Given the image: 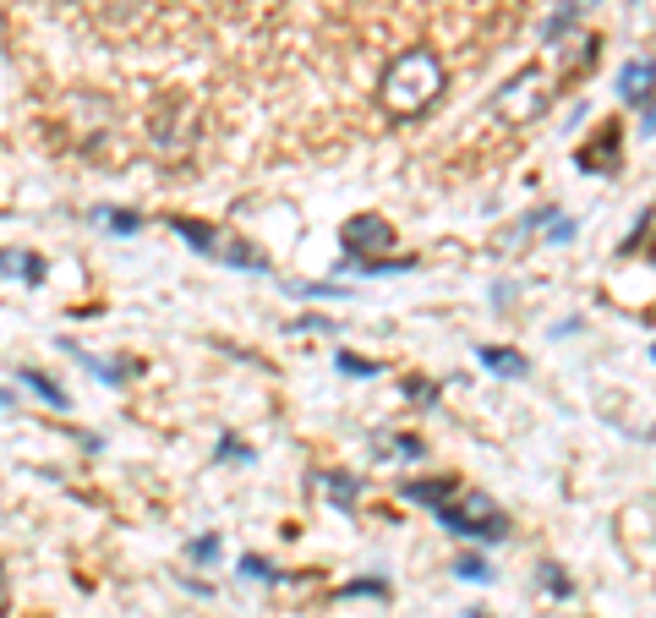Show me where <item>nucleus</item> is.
Wrapping results in <instances>:
<instances>
[{"label": "nucleus", "mask_w": 656, "mask_h": 618, "mask_svg": "<svg viewBox=\"0 0 656 618\" xmlns=\"http://www.w3.org/2000/svg\"><path fill=\"white\" fill-rule=\"evenodd\" d=\"M0 613H6V580H0Z\"/></svg>", "instance_id": "25"}, {"label": "nucleus", "mask_w": 656, "mask_h": 618, "mask_svg": "<svg viewBox=\"0 0 656 618\" xmlns=\"http://www.w3.org/2000/svg\"><path fill=\"white\" fill-rule=\"evenodd\" d=\"M334 367L350 372V378H378V361H356V356H345V351L334 356Z\"/></svg>", "instance_id": "17"}, {"label": "nucleus", "mask_w": 656, "mask_h": 618, "mask_svg": "<svg viewBox=\"0 0 656 618\" xmlns=\"http://www.w3.org/2000/svg\"><path fill=\"white\" fill-rule=\"evenodd\" d=\"M394 454H405V460H421V454H427V443H421L416 433H400V443H394Z\"/></svg>", "instance_id": "21"}, {"label": "nucleus", "mask_w": 656, "mask_h": 618, "mask_svg": "<svg viewBox=\"0 0 656 618\" xmlns=\"http://www.w3.org/2000/svg\"><path fill=\"white\" fill-rule=\"evenodd\" d=\"M148 137H154L159 154H181L186 143H192V110H186L181 99H170L164 110H154V121H148Z\"/></svg>", "instance_id": "5"}, {"label": "nucleus", "mask_w": 656, "mask_h": 618, "mask_svg": "<svg viewBox=\"0 0 656 618\" xmlns=\"http://www.w3.org/2000/svg\"><path fill=\"white\" fill-rule=\"evenodd\" d=\"M400 493L410 498V504H421V509H443L454 493H460V482H454V476H427V482H405Z\"/></svg>", "instance_id": "7"}, {"label": "nucleus", "mask_w": 656, "mask_h": 618, "mask_svg": "<svg viewBox=\"0 0 656 618\" xmlns=\"http://www.w3.org/2000/svg\"><path fill=\"white\" fill-rule=\"evenodd\" d=\"M482 367L498 372V378H531V361H525L520 351H503V345H482Z\"/></svg>", "instance_id": "9"}, {"label": "nucleus", "mask_w": 656, "mask_h": 618, "mask_svg": "<svg viewBox=\"0 0 656 618\" xmlns=\"http://www.w3.org/2000/svg\"><path fill=\"white\" fill-rule=\"evenodd\" d=\"M651 93H656V61L640 55V61H629L624 72H618V99L624 104H646Z\"/></svg>", "instance_id": "6"}, {"label": "nucleus", "mask_w": 656, "mask_h": 618, "mask_svg": "<svg viewBox=\"0 0 656 618\" xmlns=\"http://www.w3.org/2000/svg\"><path fill=\"white\" fill-rule=\"evenodd\" d=\"M318 482H323V498H334L339 509H350L356 504V493H361V482L350 471H328V476H318Z\"/></svg>", "instance_id": "11"}, {"label": "nucleus", "mask_w": 656, "mask_h": 618, "mask_svg": "<svg viewBox=\"0 0 656 618\" xmlns=\"http://www.w3.org/2000/svg\"><path fill=\"white\" fill-rule=\"evenodd\" d=\"M339 241H345V263H372L394 247V230H389V219H378V214H356V219H345Z\"/></svg>", "instance_id": "3"}, {"label": "nucleus", "mask_w": 656, "mask_h": 618, "mask_svg": "<svg viewBox=\"0 0 656 618\" xmlns=\"http://www.w3.org/2000/svg\"><path fill=\"white\" fill-rule=\"evenodd\" d=\"M22 383H28V389H33V394H39V400H44V405H66V394H61V389H55V383H50V378H44V372H33V367H28V372H22Z\"/></svg>", "instance_id": "16"}, {"label": "nucleus", "mask_w": 656, "mask_h": 618, "mask_svg": "<svg viewBox=\"0 0 656 618\" xmlns=\"http://www.w3.org/2000/svg\"><path fill=\"white\" fill-rule=\"evenodd\" d=\"M438 526L454 531V536H471V542H503V536H509V515H503L487 493L465 487V493H454L449 504L438 509Z\"/></svg>", "instance_id": "2"}, {"label": "nucleus", "mask_w": 656, "mask_h": 618, "mask_svg": "<svg viewBox=\"0 0 656 618\" xmlns=\"http://www.w3.org/2000/svg\"><path fill=\"white\" fill-rule=\"evenodd\" d=\"M591 6H596V0H591ZM580 11H585V0H564V6H558L553 17H547L542 39H547V44H558V39H564V33L574 28V17H580Z\"/></svg>", "instance_id": "13"}, {"label": "nucleus", "mask_w": 656, "mask_h": 618, "mask_svg": "<svg viewBox=\"0 0 656 618\" xmlns=\"http://www.w3.org/2000/svg\"><path fill=\"white\" fill-rule=\"evenodd\" d=\"M613 165H618V132L607 126L596 148H580V170H591V176H596V170H613Z\"/></svg>", "instance_id": "10"}, {"label": "nucleus", "mask_w": 656, "mask_h": 618, "mask_svg": "<svg viewBox=\"0 0 656 618\" xmlns=\"http://www.w3.org/2000/svg\"><path fill=\"white\" fill-rule=\"evenodd\" d=\"M454 575L471 580V586H482V580H492V569H487L482 553H465V558H454Z\"/></svg>", "instance_id": "15"}, {"label": "nucleus", "mask_w": 656, "mask_h": 618, "mask_svg": "<svg viewBox=\"0 0 656 618\" xmlns=\"http://www.w3.org/2000/svg\"><path fill=\"white\" fill-rule=\"evenodd\" d=\"M241 575H252V580H279V569L268 564V558H257V553H246L241 558Z\"/></svg>", "instance_id": "19"}, {"label": "nucleus", "mask_w": 656, "mask_h": 618, "mask_svg": "<svg viewBox=\"0 0 656 618\" xmlns=\"http://www.w3.org/2000/svg\"><path fill=\"white\" fill-rule=\"evenodd\" d=\"M192 558H197V564H214V558H219V536H203V542H192Z\"/></svg>", "instance_id": "22"}, {"label": "nucleus", "mask_w": 656, "mask_h": 618, "mask_svg": "<svg viewBox=\"0 0 656 618\" xmlns=\"http://www.w3.org/2000/svg\"><path fill=\"white\" fill-rule=\"evenodd\" d=\"M170 230L186 241V247L203 252V258H219V241H225V230H208V225H197V219H170Z\"/></svg>", "instance_id": "8"}, {"label": "nucleus", "mask_w": 656, "mask_h": 618, "mask_svg": "<svg viewBox=\"0 0 656 618\" xmlns=\"http://www.w3.org/2000/svg\"><path fill=\"white\" fill-rule=\"evenodd\" d=\"M542 586L553 591V597H569V580H564V569L558 564H542Z\"/></svg>", "instance_id": "20"}, {"label": "nucleus", "mask_w": 656, "mask_h": 618, "mask_svg": "<svg viewBox=\"0 0 656 618\" xmlns=\"http://www.w3.org/2000/svg\"><path fill=\"white\" fill-rule=\"evenodd\" d=\"M0 274H11V279H28V285H39V279H44V263L33 258V252H0Z\"/></svg>", "instance_id": "12"}, {"label": "nucleus", "mask_w": 656, "mask_h": 618, "mask_svg": "<svg viewBox=\"0 0 656 618\" xmlns=\"http://www.w3.org/2000/svg\"><path fill=\"white\" fill-rule=\"evenodd\" d=\"M339 597H389V586L383 580H350V586H339Z\"/></svg>", "instance_id": "18"}, {"label": "nucleus", "mask_w": 656, "mask_h": 618, "mask_svg": "<svg viewBox=\"0 0 656 618\" xmlns=\"http://www.w3.org/2000/svg\"><path fill=\"white\" fill-rule=\"evenodd\" d=\"M651 263H656V241H651Z\"/></svg>", "instance_id": "26"}, {"label": "nucleus", "mask_w": 656, "mask_h": 618, "mask_svg": "<svg viewBox=\"0 0 656 618\" xmlns=\"http://www.w3.org/2000/svg\"><path fill=\"white\" fill-rule=\"evenodd\" d=\"M542 104H547V72H520L514 77L509 88L498 93V115L509 126H520V121H536V115H542Z\"/></svg>", "instance_id": "4"}, {"label": "nucleus", "mask_w": 656, "mask_h": 618, "mask_svg": "<svg viewBox=\"0 0 656 618\" xmlns=\"http://www.w3.org/2000/svg\"><path fill=\"white\" fill-rule=\"evenodd\" d=\"M449 88V72H443V61L427 50V44H416V50L394 55L389 66H383V83H378V104L394 115V121H410V115L432 110L438 104V93Z\"/></svg>", "instance_id": "1"}, {"label": "nucleus", "mask_w": 656, "mask_h": 618, "mask_svg": "<svg viewBox=\"0 0 656 618\" xmlns=\"http://www.w3.org/2000/svg\"><path fill=\"white\" fill-rule=\"evenodd\" d=\"M651 356H656V351H651Z\"/></svg>", "instance_id": "27"}, {"label": "nucleus", "mask_w": 656, "mask_h": 618, "mask_svg": "<svg viewBox=\"0 0 656 618\" xmlns=\"http://www.w3.org/2000/svg\"><path fill=\"white\" fill-rule=\"evenodd\" d=\"M99 219L115 230V236H137V230H143V219H137L132 208H99Z\"/></svg>", "instance_id": "14"}, {"label": "nucleus", "mask_w": 656, "mask_h": 618, "mask_svg": "<svg viewBox=\"0 0 656 618\" xmlns=\"http://www.w3.org/2000/svg\"><path fill=\"white\" fill-rule=\"evenodd\" d=\"M219 460H252V449H241L236 438H225V443H219Z\"/></svg>", "instance_id": "24"}, {"label": "nucleus", "mask_w": 656, "mask_h": 618, "mask_svg": "<svg viewBox=\"0 0 656 618\" xmlns=\"http://www.w3.org/2000/svg\"><path fill=\"white\" fill-rule=\"evenodd\" d=\"M651 132H656V93L640 104V137H651Z\"/></svg>", "instance_id": "23"}]
</instances>
